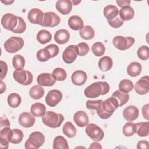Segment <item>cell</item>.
Listing matches in <instances>:
<instances>
[{"label":"cell","mask_w":149,"mask_h":149,"mask_svg":"<svg viewBox=\"0 0 149 149\" xmlns=\"http://www.w3.org/2000/svg\"><path fill=\"white\" fill-rule=\"evenodd\" d=\"M86 105L87 109L95 110L98 116L102 119H107L110 118L119 107L117 100L113 97L105 101L101 100H88Z\"/></svg>","instance_id":"6da1fadb"},{"label":"cell","mask_w":149,"mask_h":149,"mask_svg":"<svg viewBox=\"0 0 149 149\" xmlns=\"http://www.w3.org/2000/svg\"><path fill=\"white\" fill-rule=\"evenodd\" d=\"M110 87L105 81H98L92 83L84 90V95L87 98H94L104 95L109 91Z\"/></svg>","instance_id":"7a4b0ae2"},{"label":"cell","mask_w":149,"mask_h":149,"mask_svg":"<svg viewBox=\"0 0 149 149\" xmlns=\"http://www.w3.org/2000/svg\"><path fill=\"white\" fill-rule=\"evenodd\" d=\"M64 120V116L61 113H56L53 111H47L42 116V121L44 125L51 127H59L63 121Z\"/></svg>","instance_id":"3957f363"},{"label":"cell","mask_w":149,"mask_h":149,"mask_svg":"<svg viewBox=\"0 0 149 149\" xmlns=\"http://www.w3.org/2000/svg\"><path fill=\"white\" fill-rule=\"evenodd\" d=\"M45 142V137L40 132H34L31 133L29 139L25 142V148L37 149L43 145Z\"/></svg>","instance_id":"277c9868"},{"label":"cell","mask_w":149,"mask_h":149,"mask_svg":"<svg viewBox=\"0 0 149 149\" xmlns=\"http://www.w3.org/2000/svg\"><path fill=\"white\" fill-rule=\"evenodd\" d=\"M24 45V40L19 37H11L4 43V48L8 52L15 53L20 50Z\"/></svg>","instance_id":"5b68a950"},{"label":"cell","mask_w":149,"mask_h":149,"mask_svg":"<svg viewBox=\"0 0 149 149\" xmlns=\"http://www.w3.org/2000/svg\"><path fill=\"white\" fill-rule=\"evenodd\" d=\"M135 40L132 37L115 36L112 40L113 45L120 51H125L130 48L134 43Z\"/></svg>","instance_id":"8992f818"},{"label":"cell","mask_w":149,"mask_h":149,"mask_svg":"<svg viewBox=\"0 0 149 149\" xmlns=\"http://www.w3.org/2000/svg\"><path fill=\"white\" fill-rule=\"evenodd\" d=\"M13 77L15 81L24 86L30 84L33 79L32 73L30 71L23 69H16L13 73Z\"/></svg>","instance_id":"52a82bcc"},{"label":"cell","mask_w":149,"mask_h":149,"mask_svg":"<svg viewBox=\"0 0 149 149\" xmlns=\"http://www.w3.org/2000/svg\"><path fill=\"white\" fill-rule=\"evenodd\" d=\"M85 131L87 136L95 141H101L104 137L102 129L94 123H88L86 125Z\"/></svg>","instance_id":"ba28073f"},{"label":"cell","mask_w":149,"mask_h":149,"mask_svg":"<svg viewBox=\"0 0 149 149\" xmlns=\"http://www.w3.org/2000/svg\"><path fill=\"white\" fill-rule=\"evenodd\" d=\"M61 19L59 16L54 12H47L44 13V19L41 26L54 27L59 25Z\"/></svg>","instance_id":"9c48e42d"},{"label":"cell","mask_w":149,"mask_h":149,"mask_svg":"<svg viewBox=\"0 0 149 149\" xmlns=\"http://www.w3.org/2000/svg\"><path fill=\"white\" fill-rule=\"evenodd\" d=\"M18 23L17 16L12 13H6L1 19V24L6 30L13 31Z\"/></svg>","instance_id":"30bf717a"},{"label":"cell","mask_w":149,"mask_h":149,"mask_svg":"<svg viewBox=\"0 0 149 149\" xmlns=\"http://www.w3.org/2000/svg\"><path fill=\"white\" fill-rule=\"evenodd\" d=\"M62 99V94L58 90H51L48 91L45 97L46 104L51 107L57 105Z\"/></svg>","instance_id":"8fae6325"},{"label":"cell","mask_w":149,"mask_h":149,"mask_svg":"<svg viewBox=\"0 0 149 149\" xmlns=\"http://www.w3.org/2000/svg\"><path fill=\"white\" fill-rule=\"evenodd\" d=\"M77 54L76 45H70L68 46L62 54L63 61L68 64L72 63L77 58Z\"/></svg>","instance_id":"7c38bea8"},{"label":"cell","mask_w":149,"mask_h":149,"mask_svg":"<svg viewBox=\"0 0 149 149\" xmlns=\"http://www.w3.org/2000/svg\"><path fill=\"white\" fill-rule=\"evenodd\" d=\"M135 91L140 95H144L149 91V77L145 76L139 79L134 86Z\"/></svg>","instance_id":"4fadbf2b"},{"label":"cell","mask_w":149,"mask_h":149,"mask_svg":"<svg viewBox=\"0 0 149 149\" xmlns=\"http://www.w3.org/2000/svg\"><path fill=\"white\" fill-rule=\"evenodd\" d=\"M44 13L40 9L33 8L28 12L27 19L30 23L41 26L44 19Z\"/></svg>","instance_id":"5bb4252c"},{"label":"cell","mask_w":149,"mask_h":149,"mask_svg":"<svg viewBox=\"0 0 149 149\" xmlns=\"http://www.w3.org/2000/svg\"><path fill=\"white\" fill-rule=\"evenodd\" d=\"M56 80L53 74L49 73H41L37 78V81L38 85L45 87L52 86L55 83Z\"/></svg>","instance_id":"9a60e30c"},{"label":"cell","mask_w":149,"mask_h":149,"mask_svg":"<svg viewBox=\"0 0 149 149\" xmlns=\"http://www.w3.org/2000/svg\"><path fill=\"white\" fill-rule=\"evenodd\" d=\"M18 121L21 126L29 128L32 127L34 125L36 119L34 115H31L29 112H24L20 113L19 116Z\"/></svg>","instance_id":"2e32d148"},{"label":"cell","mask_w":149,"mask_h":149,"mask_svg":"<svg viewBox=\"0 0 149 149\" xmlns=\"http://www.w3.org/2000/svg\"><path fill=\"white\" fill-rule=\"evenodd\" d=\"M139 115V109L134 105H129L126 107L122 113L123 117L129 122L136 120Z\"/></svg>","instance_id":"e0dca14e"},{"label":"cell","mask_w":149,"mask_h":149,"mask_svg":"<svg viewBox=\"0 0 149 149\" xmlns=\"http://www.w3.org/2000/svg\"><path fill=\"white\" fill-rule=\"evenodd\" d=\"M72 3L69 0H58L55 4L56 9L62 15H68L72 9Z\"/></svg>","instance_id":"ac0fdd59"},{"label":"cell","mask_w":149,"mask_h":149,"mask_svg":"<svg viewBox=\"0 0 149 149\" xmlns=\"http://www.w3.org/2000/svg\"><path fill=\"white\" fill-rule=\"evenodd\" d=\"M73 120L79 127H83L88 123L89 119L87 114L84 111H79L74 113Z\"/></svg>","instance_id":"d6986e66"},{"label":"cell","mask_w":149,"mask_h":149,"mask_svg":"<svg viewBox=\"0 0 149 149\" xmlns=\"http://www.w3.org/2000/svg\"><path fill=\"white\" fill-rule=\"evenodd\" d=\"M87 79V73L80 70L74 72L71 76L72 83L76 86H82L86 83Z\"/></svg>","instance_id":"ffe728a7"},{"label":"cell","mask_w":149,"mask_h":149,"mask_svg":"<svg viewBox=\"0 0 149 149\" xmlns=\"http://www.w3.org/2000/svg\"><path fill=\"white\" fill-rule=\"evenodd\" d=\"M23 138V132L18 129H11L9 132V133L8 136L7 140L9 142L17 144L20 143Z\"/></svg>","instance_id":"44dd1931"},{"label":"cell","mask_w":149,"mask_h":149,"mask_svg":"<svg viewBox=\"0 0 149 149\" xmlns=\"http://www.w3.org/2000/svg\"><path fill=\"white\" fill-rule=\"evenodd\" d=\"M70 34L66 29H59L54 34V40L59 44H64L68 42Z\"/></svg>","instance_id":"7402d4cb"},{"label":"cell","mask_w":149,"mask_h":149,"mask_svg":"<svg viewBox=\"0 0 149 149\" xmlns=\"http://www.w3.org/2000/svg\"><path fill=\"white\" fill-rule=\"evenodd\" d=\"M68 23L69 27L73 30H80L83 27V21L82 19L77 15L70 16L68 19Z\"/></svg>","instance_id":"603a6c76"},{"label":"cell","mask_w":149,"mask_h":149,"mask_svg":"<svg viewBox=\"0 0 149 149\" xmlns=\"http://www.w3.org/2000/svg\"><path fill=\"white\" fill-rule=\"evenodd\" d=\"M120 19L123 21H128L132 19L134 15V9L130 6H123L119 11Z\"/></svg>","instance_id":"cb8c5ba5"},{"label":"cell","mask_w":149,"mask_h":149,"mask_svg":"<svg viewBox=\"0 0 149 149\" xmlns=\"http://www.w3.org/2000/svg\"><path fill=\"white\" fill-rule=\"evenodd\" d=\"M119 15V9L113 5H108L104 9V15L108 20H112L115 19Z\"/></svg>","instance_id":"d4e9b609"},{"label":"cell","mask_w":149,"mask_h":149,"mask_svg":"<svg viewBox=\"0 0 149 149\" xmlns=\"http://www.w3.org/2000/svg\"><path fill=\"white\" fill-rule=\"evenodd\" d=\"M30 111L34 116L42 117L46 112V107L42 103L36 102L31 105Z\"/></svg>","instance_id":"484cf974"},{"label":"cell","mask_w":149,"mask_h":149,"mask_svg":"<svg viewBox=\"0 0 149 149\" xmlns=\"http://www.w3.org/2000/svg\"><path fill=\"white\" fill-rule=\"evenodd\" d=\"M141 69L142 67L140 63L137 62H132L127 68V73L132 77H136L140 74Z\"/></svg>","instance_id":"4316f807"},{"label":"cell","mask_w":149,"mask_h":149,"mask_svg":"<svg viewBox=\"0 0 149 149\" xmlns=\"http://www.w3.org/2000/svg\"><path fill=\"white\" fill-rule=\"evenodd\" d=\"M113 65V61L111 57L104 56L100 58L98 61V67L103 72H107L110 70Z\"/></svg>","instance_id":"83f0119b"},{"label":"cell","mask_w":149,"mask_h":149,"mask_svg":"<svg viewBox=\"0 0 149 149\" xmlns=\"http://www.w3.org/2000/svg\"><path fill=\"white\" fill-rule=\"evenodd\" d=\"M137 135L140 137H146L149 134V122H139L135 123Z\"/></svg>","instance_id":"f1b7e54d"},{"label":"cell","mask_w":149,"mask_h":149,"mask_svg":"<svg viewBox=\"0 0 149 149\" xmlns=\"http://www.w3.org/2000/svg\"><path fill=\"white\" fill-rule=\"evenodd\" d=\"M79 34L81 38L86 40H89L94 38L95 35V31L94 29L91 26L87 25L83 26V27L80 30Z\"/></svg>","instance_id":"f546056e"},{"label":"cell","mask_w":149,"mask_h":149,"mask_svg":"<svg viewBox=\"0 0 149 149\" xmlns=\"http://www.w3.org/2000/svg\"><path fill=\"white\" fill-rule=\"evenodd\" d=\"M112 97L115 98L118 103L119 107H122L125 104H126L129 99V95L127 93H123L119 90L115 91L113 94Z\"/></svg>","instance_id":"4dcf8cb0"},{"label":"cell","mask_w":149,"mask_h":149,"mask_svg":"<svg viewBox=\"0 0 149 149\" xmlns=\"http://www.w3.org/2000/svg\"><path fill=\"white\" fill-rule=\"evenodd\" d=\"M51 33L45 29L41 30L37 34V40L41 44H45L51 40Z\"/></svg>","instance_id":"1f68e13d"},{"label":"cell","mask_w":149,"mask_h":149,"mask_svg":"<svg viewBox=\"0 0 149 149\" xmlns=\"http://www.w3.org/2000/svg\"><path fill=\"white\" fill-rule=\"evenodd\" d=\"M29 94L34 100L40 99L44 95V90L41 86L35 85L30 89Z\"/></svg>","instance_id":"d6a6232c"},{"label":"cell","mask_w":149,"mask_h":149,"mask_svg":"<svg viewBox=\"0 0 149 149\" xmlns=\"http://www.w3.org/2000/svg\"><path fill=\"white\" fill-rule=\"evenodd\" d=\"M54 149H68L69 146L67 140L62 136H56L53 141Z\"/></svg>","instance_id":"836d02e7"},{"label":"cell","mask_w":149,"mask_h":149,"mask_svg":"<svg viewBox=\"0 0 149 149\" xmlns=\"http://www.w3.org/2000/svg\"><path fill=\"white\" fill-rule=\"evenodd\" d=\"M62 131L65 135L69 138L74 137L76 134V129L70 122H66L62 127Z\"/></svg>","instance_id":"e575fe53"},{"label":"cell","mask_w":149,"mask_h":149,"mask_svg":"<svg viewBox=\"0 0 149 149\" xmlns=\"http://www.w3.org/2000/svg\"><path fill=\"white\" fill-rule=\"evenodd\" d=\"M8 105L12 108H17L18 107L22 101L21 97L19 94L17 93H11L10 94L7 99Z\"/></svg>","instance_id":"d590c367"},{"label":"cell","mask_w":149,"mask_h":149,"mask_svg":"<svg viewBox=\"0 0 149 149\" xmlns=\"http://www.w3.org/2000/svg\"><path fill=\"white\" fill-rule=\"evenodd\" d=\"M91 51L96 56H102L105 52V45L101 42H96L91 47Z\"/></svg>","instance_id":"8d00e7d4"},{"label":"cell","mask_w":149,"mask_h":149,"mask_svg":"<svg viewBox=\"0 0 149 149\" xmlns=\"http://www.w3.org/2000/svg\"><path fill=\"white\" fill-rule=\"evenodd\" d=\"M134 87L133 82L128 79H123L119 82V89L123 93H129L131 91Z\"/></svg>","instance_id":"74e56055"},{"label":"cell","mask_w":149,"mask_h":149,"mask_svg":"<svg viewBox=\"0 0 149 149\" xmlns=\"http://www.w3.org/2000/svg\"><path fill=\"white\" fill-rule=\"evenodd\" d=\"M122 132L123 134L126 137H130L136 133V128L135 123L132 122H128L123 127Z\"/></svg>","instance_id":"f35d334b"},{"label":"cell","mask_w":149,"mask_h":149,"mask_svg":"<svg viewBox=\"0 0 149 149\" xmlns=\"http://www.w3.org/2000/svg\"><path fill=\"white\" fill-rule=\"evenodd\" d=\"M12 65L13 68L16 69H23L25 65V59L24 57L21 55H15L12 59Z\"/></svg>","instance_id":"ab89813d"},{"label":"cell","mask_w":149,"mask_h":149,"mask_svg":"<svg viewBox=\"0 0 149 149\" xmlns=\"http://www.w3.org/2000/svg\"><path fill=\"white\" fill-rule=\"evenodd\" d=\"M138 58L143 61H146L149 58V48L147 45L140 47L137 51Z\"/></svg>","instance_id":"60d3db41"},{"label":"cell","mask_w":149,"mask_h":149,"mask_svg":"<svg viewBox=\"0 0 149 149\" xmlns=\"http://www.w3.org/2000/svg\"><path fill=\"white\" fill-rule=\"evenodd\" d=\"M52 74L58 81H63L67 77L65 70L61 68H56L54 69L52 71Z\"/></svg>","instance_id":"b9f144b4"},{"label":"cell","mask_w":149,"mask_h":149,"mask_svg":"<svg viewBox=\"0 0 149 149\" xmlns=\"http://www.w3.org/2000/svg\"><path fill=\"white\" fill-rule=\"evenodd\" d=\"M36 56L40 62H45L51 58L49 52L45 48L38 50L36 54Z\"/></svg>","instance_id":"7bdbcfd3"},{"label":"cell","mask_w":149,"mask_h":149,"mask_svg":"<svg viewBox=\"0 0 149 149\" xmlns=\"http://www.w3.org/2000/svg\"><path fill=\"white\" fill-rule=\"evenodd\" d=\"M90 48L86 42H80L76 45L77 54L79 56H85L89 52Z\"/></svg>","instance_id":"ee69618b"},{"label":"cell","mask_w":149,"mask_h":149,"mask_svg":"<svg viewBox=\"0 0 149 149\" xmlns=\"http://www.w3.org/2000/svg\"><path fill=\"white\" fill-rule=\"evenodd\" d=\"M17 19H18L17 25L16 27L12 31V32L14 33L20 34V33H23L26 30V24L24 20H23V19H22L21 17L17 16Z\"/></svg>","instance_id":"f6af8a7d"},{"label":"cell","mask_w":149,"mask_h":149,"mask_svg":"<svg viewBox=\"0 0 149 149\" xmlns=\"http://www.w3.org/2000/svg\"><path fill=\"white\" fill-rule=\"evenodd\" d=\"M45 49H47L50 53L51 56V58H54L55 56H56L59 51V48L58 47V45L52 44H49L47 46H46L45 47Z\"/></svg>","instance_id":"bcb514c9"},{"label":"cell","mask_w":149,"mask_h":149,"mask_svg":"<svg viewBox=\"0 0 149 149\" xmlns=\"http://www.w3.org/2000/svg\"><path fill=\"white\" fill-rule=\"evenodd\" d=\"M108 24L113 28H119L121 27L123 24V21L122 20L120 17H116L112 20L108 21Z\"/></svg>","instance_id":"7dc6e473"},{"label":"cell","mask_w":149,"mask_h":149,"mask_svg":"<svg viewBox=\"0 0 149 149\" xmlns=\"http://www.w3.org/2000/svg\"><path fill=\"white\" fill-rule=\"evenodd\" d=\"M0 65H1V75L0 79L2 80L6 76L8 72V65L6 63L3 61H0Z\"/></svg>","instance_id":"c3c4849f"},{"label":"cell","mask_w":149,"mask_h":149,"mask_svg":"<svg viewBox=\"0 0 149 149\" xmlns=\"http://www.w3.org/2000/svg\"><path fill=\"white\" fill-rule=\"evenodd\" d=\"M10 127V122L9 120L6 117H1V125L0 127L1 129H2L5 127Z\"/></svg>","instance_id":"681fc988"},{"label":"cell","mask_w":149,"mask_h":149,"mask_svg":"<svg viewBox=\"0 0 149 149\" xmlns=\"http://www.w3.org/2000/svg\"><path fill=\"white\" fill-rule=\"evenodd\" d=\"M137 148L138 149H144V148H149V143L147 140H140L138 142L137 144Z\"/></svg>","instance_id":"f907efd6"},{"label":"cell","mask_w":149,"mask_h":149,"mask_svg":"<svg viewBox=\"0 0 149 149\" xmlns=\"http://www.w3.org/2000/svg\"><path fill=\"white\" fill-rule=\"evenodd\" d=\"M148 104H146L144 105L142 108V114L144 117L147 120L149 119V116H148Z\"/></svg>","instance_id":"816d5d0a"},{"label":"cell","mask_w":149,"mask_h":149,"mask_svg":"<svg viewBox=\"0 0 149 149\" xmlns=\"http://www.w3.org/2000/svg\"><path fill=\"white\" fill-rule=\"evenodd\" d=\"M116 2L117 3V4L118 5V6L119 7H123V6H129L131 1H129V0H117L116 1Z\"/></svg>","instance_id":"f5cc1de1"},{"label":"cell","mask_w":149,"mask_h":149,"mask_svg":"<svg viewBox=\"0 0 149 149\" xmlns=\"http://www.w3.org/2000/svg\"><path fill=\"white\" fill-rule=\"evenodd\" d=\"M0 143H1V148L2 149H7L9 147V141L5 139L0 138Z\"/></svg>","instance_id":"db71d44e"},{"label":"cell","mask_w":149,"mask_h":149,"mask_svg":"<svg viewBox=\"0 0 149 149\" xmlns=\"http://www.w3.org/2000/svg\"><path fill=\"white\" fill-rule=\"evenodd\" d=\"M101 148L102 146L100 145V143H97V142H94L92 143L90 145V146L89 147V148Z\"/></svg>","instance_id":"11a10c76"},{"label":"cell","mask_w":149,"mask_h":149,"mask_svg":"<svg viewBox=\"0 0 149 149\" xmlns=\"http://www.w3.org/2000/svg\"><path fill=\"white\" fill-rule=\"evenodd\" d=\"M0 85H1V94H2L6 90V85L3 82L2 80H1Z\"/></svg>","instance_id":"9f6ffc18"},{"label":"cell","mask_w":149,"mask_h":149,"mask_svg":"<svg viewBox=\"0 0 149 149\" xmlns=\"http://www.w3.org/2000/svg\"><path fill=\"white\" fill-rule=\"evenodd\" d=\"M1 2L3 3H5V5H10L11 3H12L14 2V1H1Z\"/></svg>","instance_id":"6f0895ef"},{"label":"cell","mask_w":149,"mask_h":149,"mask_svg":"<svg viewBox=\"0 0 149 149\" xmlns=\"http://www.w3.org/2000/svg\"><path fill=\"white\" fill-rule=\"evenodd\" d=\"M71 2H72V3H73L74 4V5H77V3L81 2V1H71Z\"/></svg>","instance_id":"680465c9"}]
</instances>
